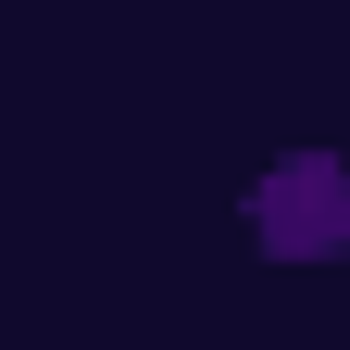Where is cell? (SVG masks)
I'll return each instance as SVG.
<instances>
[{
	"label": "cell",
	"instance_id": "obj_1",
	"mask_svg": "<svg viewBox=\"0 0 350 350\" xmlns=\"http://www.w3.org/2000/svg\"><path fill=\"white\" fill-rule=\"evenodd\" d=\"M262 262H350V150H288L250 188Z\"/></svg>",
	"mask_w": 350,
	"mask_h": 350
}]
</instances>
